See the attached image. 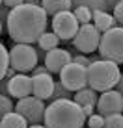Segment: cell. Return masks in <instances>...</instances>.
Listing matches in <instances>:
<instances>
[{
  "mask_svg": "<svg viewBox=\"0 0 123 128\" xmlns=\"http://www.w3.org/2000/svg\"><path fill=\"white\" fill-rule=\"evenodd\" d=\"M49 24V15L39 6L21 4L10 10L6 30L15 45H34L45 34Z\"/></svg>",
  "mask_w": 123,
  "mask_h": 128,
  "instance_id": "obj_1",
  "label": "cell"
},
{
  "mask_svg": "<svg viewBox=\"0 0 123 128\" xmlns=\"http://www.w3.org/2000/svg\"><path fill=\"white\" fill-rule=\"evenodd\" d=\"M86 115L80 106L75 104L71 98L50 102L45 110L43 126L45 128H84Z\"/></svg>",
  "mask_w": 123,
  "mask_h": 128,
  "instance_id": "obj_2",
  "label": "cell"
},
{
  "mask_svg": "<svg viewBox=\"0 0 123 128\" xmlns=\"http://www.w3.org/2000/svg\"><path fill=\"white\" fill-rule=\"evenodd\" d=\"M88 74V87L99 93L110 91L116 87V84L119 82V65L112 63L106 60H97L86 69Z\"/></svg>",
  "mask_w": 123,
  "mask_h": 128,
  "instance_id": "obj_3",
  "label": "cell"
},
{
  "mask_svg": "<svg viewBox=\"0 0 123 128\" xmlns=\"http://www.w3.org/2000/svg\"><path fill=\"white\" fill-rule=\"evenodd\" d=\"M97 50L101 60L112 61L116 65H123V28L121 26H116V28L101 34Z\"/></svg>",
  "mask_w": 123,
  "mask_h": 128,
  "instance_id": "obj_4",
  "label": "cell"
},
{
  "mask_svg": "<svg viewBox=\"0 0 123 128\" xmlns=\"http://www.w3.org/2000/svg\"><path fill=\"white\" fill-rule=\"evenodd\" d=\"M10 56V69L15 72H32L39 65L36 48L32 45H13L8 50Z\"/></svg>",
  "mask_w": 123,
  "mask_h": 128,
  "instance_id": "obj_5",
  "label": "cell"
},
{
  "mask_svg": "<svg viewBox=\"0 0 123 128\" xmlns=\"http://www.w3.org/2000/svg\"><path fill=\"white\" fill-rule=\"evenodd\" d=\"M45 110H47L45 100L36 98L34 95L26 96V98L17 100V104H15V112L19 113L21 117L26 119L28 126H32V124H41L43 119H45Z\"/></svg>",
  "mask_w": 123,
  "mask_h": 128,
  "instance_id": "obj_6",
  "label": "cell"
},
{
  "mask_svg": "<svg viewBox=\"0 0 123 128\" xmlns=\"http://www.w3.org/2000/svg\"><path fill=\"white\" fill-rule=\"evenodd\" d=\"M60 82H62V86H64L67 91H71V93H77V91H80V89H86L88 87L86 69L71 61V63H67L64 69L60 70Z\"/></svg>",
  "mask_w": 123,
  "mask_h": 128,
  "instance_id": "obj_7",
  "label": "cell"
},
{
  "mask_svg": "<svg viewBox=\"0 0 123 128\" xmlns=\"http://www.w3.org/2000/svg\"><path fill=\"white\" fill-rule=\"evenodd\" d=\"M50 26H52V34H54L60 41H71L75 35H77L78 28H80V24L77 22V19H75L71 10L54 15Z\"/></svg>",
  "mask_w": 123,
  "mask_h": 128,
  "instance_id": "obj_8",
  "label": "cell"
},
{
  "mask_svg": "<svg viewBox=\"0 0 123 128\" xmlns=\"http://www.w3.org/2000/svg\"><path fill=\"white\" fill-rule=\"evenodd\" d=\"M99 41H101V32L90 22V24H82L78 28L77 35L73 37V46L80 50L82 54H93L99 48Z\"/></svg>",
  "mask_w": 123,
  "mask_h": 128,
  "instance_id": "obj_9",
  "label": "cell"
},
{
  "mask_svg": "<svg viewBox=\"0 0 123 128\" xmlns=\"http://www.w3.org/2000/svg\"><path fill=\"white\" fill-rule=\"evenodd\" d=\"M97 113L103 117H110V115H117L123 113V96L117 93L116 89L104 91L99 95L97 98Z\"/></svg>",
  "mask_w": 123,
  "mask_h": 128,
  "instance_id": "obj_10",
  "label": "cell"
},
{
  "mask_svg": "<svg viewBox=\"0 0 123 128\" xmlns=\"http://www.w3.org/2000/svg\"><path fill=\"white\" fill-rule=\"evenodd\" d=\"M8 95L21 100L32 95V78L28 74H13L8 82Z\"/></svg>",
  "mask_w": 123,
  "mask_h": 128,
  "instance_id": "obj_11",
  "label": "cell"
},
{
  "mask_svg": "<svg viewBox=\"0 0 123 128\" xmlns=\"http://www.w3.org/2000/svg\"><path fill=\"white\" fill-rule=\"evenodd\" d=\"M30 78H32V95L36 98L49 100L52 95V89H54V78L50 76V72L30 76Z\"/></svg>",
  "mask_w": 123,
  "mask_h": 128,
  "instance_id": "obj_12",
  "label": "cell"
},
{
  "mask_svg": "<svg viewBox=\"0 0 123 128\" xmlns=\"http://www.w3.org/2000/svg\"><path fill=\"white\" fill-rule=\"evenodd\" d=\"M73 56L69 50H64V48H54V50L47 52L45 54V67L49 72H60L62 69L65 67L67 63H71Z\"/></svg>",
  "mask_w": 123,
  "mask_h": 128,
  "instance_id": "obj_13",
  "label": "cell"
},
{
  "mask_svg": "<svg viewBox=\"0 0 123 128\" xmlns=\"http://www.w3.org/2000/svg\"><path fill=\"white\" fill-rule=\"evenodd\" d=\"M91 20H93V26L99 30L101 34H104V32H108V30H112V28H116V26H117L116 20H114V17H112V13H108L104 10L93 11Z\"/></svg>",
  "mask_w": 123,
  "mask_h": 128,
  "instance_id": "obj_14",
  "label": "cell"
},
{
  "mask_svg": "<svg viewBox=\"0 0 123 128\" xmlns=\"http://www.w3.org/2000/svg\"><path fill=\"white\" fill-rule=\"evenodd\" d=\"M97 91L90 89V87H86V89H80L77 91V93L73 95V102L78 104L80 108H95L97 106Z\"/></svg>",
  "mask_w": 123,
  "mask_h": 128,
  "instance_id": "obj_15",
  "label": "cell"
},
{
  "mask_svg": "<svg viewBox=\"0 0 123 128\" xmlns=\"http://www.w3.org/2000/svg\"><path fill=\"white\" fill-rule=\"evenodd\" d=\"M41 8L47 15H58L62 11L71 10V0H41Z\"/></svg>",
  "mask_w": 123,
  "mask_h": 128,
  "instance_id": "obj_16",
  "label": "cell"
},
{
  "mask_svg": "<svg viewBox=\"0 0 123 128\" xmlns=\"http://www.w3.org/2000/svg\"><path fill=\"white\" fill-rule=\"evenodd\" d=\"M0 128H28V122L17 112H11V113H8L6 117L0 119Z\"/></svg>",
  "mask_w": 123,
  "mask_h": 128,
  "instance_id": "obj_17",
  "label": "cell"
},
{
  "mask_svg": "<svg viewBox=\"0 0 123 128\" xmlns=\"http://www.w3.org/2000/svg\"><path fill=\"white\" fill-rule=\"evenodd\" d=\"M58 45H60V39L56 37L52 32H45L41 35V37L37 39V46L41 48L43 52H50V50H54V48H58Z\"/></svg>",
  "mask_w": 123,
  "mask_h": 128,
  "instance_id": "obj_18",
  "label": "cell"
},
{
  "mask_svg": "<svg viewBox=\"0 0 123 128\" xmlns=\"http://www.w3.org/2000/svg\"><path fill=\"white\" fill-rule=\"evenodd\" d=\"M67 98L73 100V93L65 89V87L62 86L60 80L54 82V89H52V95H50V98H49V104L50 102H56V100H67Z\"/></svg>",
  "mask_w": 123,
  "mask_h": 128,
  "instance_id": "obj_19",
  "label": "cell"
},
{
  "mask_svg": "<svg viewBox=\"0 0 123 128\" xmlns=\"http://www.w3.org/2000/svg\"><path fill=\"white\" fill-rule=\"evenodd\" d=\"M78 6L88 8V10L93 13V11L104 10V0H71V10L73 8H78Z\"/></svg>",
  "mask_w": 123,
  "mask_h": 128,
  "instance_id": "obj_20",
  "label": "cell"
},
{
  "mask_svg": "<svg viewBox=\"0 0 123 128\" xmlns=\"http://www.w3.org/2000/svg\"><path fill=\"white\" fill-rule=\"evenodd\" d=\"M73 15H75V19H77V22L78 24H90L91 22V17H93V13H91L88 8H82V6H78V8H73Z\"/></svg>",
  "mask_w": 123,
  "mask_h": 128,
  "instance_id": "obj_21",
  "label": "cell"
},
{
  "mask_svg": "<svg viewBox=\"0 0 123 128\" xmlns=\"http://www.w3.org/2000/svg\"><path fill=\"white\" fill-rule=\"evenodd\" d=\"M8 69H10V56H8V48L0 41V80L6 76Z\"/></svg>",
  "mask_w": 123,
  "mask_h": 128,
  "instance_id": "obj_22",
  "label": "cell"
},
{
  "mask_svg": "<svg viewBox=\"0 0 123 128\" xmlns=\"http://www.w3.org/2000/svg\"><path fill=\"white\" fill-rule=\"evenodd\" d=\"M11 112H15V104L11 102L10 96L0 95V119L6 117L8 113H11Z\"/></svg>",
  "mask_w": 123,
  "mask_h": 128,
  "instance_id": "obj_23",
  "label": "cell"
},
{
  "mask_svg": "<svg viewBox=\"0 0 123 128\" xmlns=\"http://www.w3.org/2000/svg\"><path fill=\"white\" fill-rule=\"evenodd\" d=\"M103 128H123V113L104 117V126Z\"/></svg>",
  "mask_w": 123,
  "mask_h": 128,
  "instance_id": "obj_24",
  "label": "cell"
},
{
  "mask_svg": "<svg viewBox=\"0 0 123 128\" xmlns=\"http://www.w3.org/2000/svg\"><path fill=\"white\" fill-rule=\"evenodd\" d=\"M88 122V128H103L104 126V117L99 115V113H93V115H90L86 119Z\"/></svg>",
  "mask_w": 123,
  "mask_h": 128,
  "instance_id": "obj_25",
  "label": "cell"
},
{
  "mask_svg": "<svg viewBox=\"0 0 123 128\" xmlns=\"http://www.w3.org/2000/svg\"><path fill=\"white\" fill-rule=\"evenodd\" d=\"M112 17H114V20H116V24L123 28V0H121L119 4H117L116 8H114V11H112Z\"/></svg>",
  "mask_w": 123,
  "mask_h": 128,
  "instance_id": "obj_26",
  "label": "cell"
},
{
  "mask_svg": "<svg viewBox=\"0 0 123 128\" xmlns=\"http://www.w3.org/2000/svg\"><path fill=\"white\" fill-rule=\"evenodd\" d=\"M8 15H10V8H6V6L2 4V6H0V22H2V26H6Z\"/></svg>",
  "mask_w": 123,
  "mask_h": 128,
  "instance_id": "obj_27",
  "label": "cell"
},
{
  "mask_svg": "<svg viewBox=\"0 0 123 128\" xmlns=\"http://www.w3.org/2000/svg\"><path fill=\"white\" fill-rule=\"evenodd\" d=\"M119 2H121V0H104V11L112 13V11H114V8H116Z\"/></svg>",
  "mask_w": 123,
  "mask_h": 128,
  "instance_id": "obj_28",
  "label": "cell"
},
{
  "mask_svg": "<svg viewBox=\"0 0 123 128\" xmlns=\"http://www.w3.org/2000/svg\"><path fill=\"white\" fill-rule=\"evenodd\" d=\"M2 4L6 8H10V10H13V8L21 6V4H24V0H2Z\"/></svg>",
  "mask_w": 123,
  "mask_h": 128,
  "instance_id": "obj_29",
  "label": "cell"
},
{
  "mask_svg": "<svg viewBox=\"0 0 123 128\" xmlns=\"http://www.w3.org/2000/svg\"><path fill=\"white\" fill-rule=\"evenodd\" d=\"M45 72H49L45 65H37V67L32 70V76H37V74H45Z\"/></svg>",
  "mask_w": 123,
  "mask_h": 128,
  "instance_id": "obj_30",
  "label": "cell"
},
{
  "mask_svg": "<svg viewBox=\"0 0 123 128\" xmlns=\"http://www.w3.org/2000/svg\"><path fill=\"white\" fill-rule=\"evenodd\" d=\"M114 89H116V91H117V93H119V95L123 96V74H121V76H119V82H117V84H116V87H114Z\"/></svg>",
  "mask_w": 123,
  "mask_h": 128,
  "instance_id": "obj_31",
  "label": "cell"
},
{
  "mask_svg": "<svg viewBox=\"0 0 123 128\" xmlns=\"http://www.w3.org/2000/svg\"><path fill=\"white\" fill-rule=\"evenodd\" d=\"M24 4H30V6H39V8H41V0H24Z\"/></svg>",
  "mask_w": 123,
  "mask_h": 128,
  "instance_id": "obj_32",
  "label": "cell"
},
{
  "mask_svg": "<svg viewBox=\"0 0 123 128\" xmlns=\"http://www.w3.org/2000/svg\"><path fill=\"white\" fill-rule=\"evenodd\" d=\"M28 128H45L43 124H32V126H28Z\"/></svg>",
  "mask_w": 123,
  "mask_h": 128,
  "instance_id": "obj_33",
  "label": "cell"
},
{
  "mask_svg": "<svg viewBox=\"0 0 123 128\" xmlns=\"http://www.w3.org/2000/svg\"><path fill=\"white\" fill-rule=\"evenodd\" d=\"M2 30H4V26H2V22H0V35H2Z\"/></svg>",
  "mask_w": 123,
  "mask_h": 128,
  "instance_id": "obj_34",
  "label": "cell"
},
{
  "mask_svg": "<svg viewBox=\"0 0 123 128\" xmlns=\"http://www.w3.org/2000/svg\"><path fill=\"white\" fill-rule=\"evenodd\" d=\"M0 6H2V0H0Z\"/></svg>",
  "mask_w": 123,
  "mask_h": 128,
  "instance_id": "obj_35",
  "label": "cell"
}]
</instances>
